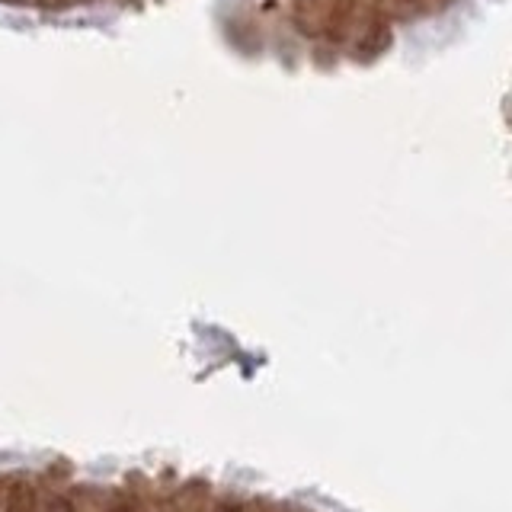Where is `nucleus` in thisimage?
I'll return each instance as SVG.
<instances>
[{
  "label": "nucleus",
  "instance_id": "f03ea898",
  "mask_svg": "<svg viewBox=\"0 0 512 512\" xmlns=\"http://www.w3.org/2000/svg\"><path fill=\"white\" fill-rule=\"evenodd\" d=\"M45 512H77V506L68 500V496H55V500L45 503Z\"/></svg>",
  "mask_w": 512,
  "mask_h": 512
},
{
  "label": "nucleus",
  "instance_id": "f257e3e1",
  "mask_svg": "<svg viewBox=\"0 0 512 512\" xmlns=\"http://www.w3.org/2000/svg\"><path fill=\"white\" fill-rule=\"evenodd\" d=\"M36 506V493H32L29 484H13L10 500H7V512H32Z\"/></svg>",
  "mask_w": 512,
  "mask_h": 512
},
{
  "label": "nucleus",
  "instance_id": "7ed1b4c3",
  "mask_svg": "<svg viewBox=\"0 0 512 512\" xmlns=\"http://www.w3.org/2000/svg\"><path fill=\"white\" fill-rule=\"evenodd\" d=\"M218 512H240L237 506H218Z\"/></svg>",
  "mask_w": 512,
  "mask_h": 512
},
{
  "label": "nucleus",
  "instance_id": "20e7f679",
  "mask_svg": "<svg viewBox=\"0 0 512 512\" xmlns=\"http://www.w3.org/2000/svg\"><path fill=\"white\" fill-rule=\"evenodd\" d=\"M112 512H132V509H128V506H116V509H112Z\"/></svg>",
  "mask_w": 512,
  "mask_h": 512
}]
</instances>
